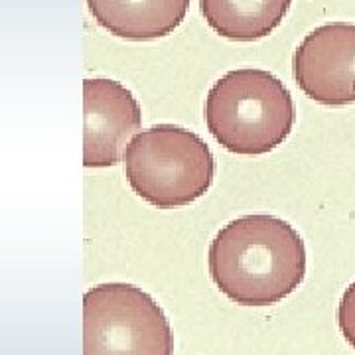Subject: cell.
I'll list each match as a JSON object with an SVG mask.
<instances>
[{"label": "cell", "mask_w": 355, "mask_h": 355, "mask_svg": "<svg viewBox=\"0 0 355 355\" xmlns=\"http://www.w3.org/2000/svg\"><path fill=\"white\" fill-rule=\"evenodd\" d=\"M306 245L288 221L266 214L229 221L209 243L207 268L221 294L239 306H272L306 277Z\"/></svg>", "instance_id": "obj_1"}, {"label": "cell", "mask_w": 355, "mask_h": 355, "mask_svg": "<svg viewBox=\"0 0 355 355\" xmlns=\"http://www.w3.org/2000/svg\"><path fill=\"white\" fill-rule=\"evenodd\" d=\"M203 116L209 135L227 153L261 156L288 139L296 107L279 77L265 69L241 67L211 85Z\"/></svg>", "instance_id": "obj_2"}, {"label": "cell", "mask_w": 355, "mask_h": 355, "mask_svg": "<svg viewBox=\"0 0 355 355\" xmlns=\"http://www.w3.org/2000/svg\"><path fill=\"white\" fill-rule=\"evenodd\" d=\"M123 162L130 190L158 209L190 205L216 178V158L205 140L176 125L140 130L127 144Z\"/></svg>", "instance_id": "obj_3"}, {"label": "cell", "mask_w": 355, "mask_h": 355, "mask_svg": "<svg viewBox=\"0 0 355 355\" xmlns=\"http://www.w3.org/2000/svg\"><path fill=\"white\" fill-rule=\"evenodd\" d=\"M83 355H174V331L148 292L105 282L83 296Z\"/></svg>", "instance_id": "obj_4"}, {"label": "cell", "mask_w": 355, "mask_h": 355, "mask_svg": "<svg viewBox=\"0 0 355 355\" xmlns=\"http://www.w3.org/2000/svg\"><path fill=\"white\" fill-rule=\"evenodd\" d=\"M294 81L326 107L355 103V24L330 22L308 32L292 55Z\"/></svg>", "instance_id": "obj_5"}, {"label": "cell", "mask_w": 355, "mask_h": 355, "mask_svg": "<svg viewBox=\"0 0 355 355\" xmlns=\"http://www.w3.org/2000/svg\"><path fill=\"white\" fill-rule=\"evenodd\" d=\"M83 166H116L127 140L142 123L139 101L123 83L93 77L83 81Z\"/></svg>", "instance_id": "obj_6"}, {"label": "cell", "mask_w": 355, "mask_h": 355, "mask_svg": "<svg viewBox=\"0 0 355 355\" xmlns=\"http://www.w3.org/2000/svg\"><path fill=\"white\" fill-rule=\"evenodd\" d=\"M95 22L111 36L150 42L170 36L184 22L190 0H85Z\"/></svg>", "instance_id": "obj_7"}, {"label": "cell", "mask_w": 355, "mask_h": 355, "mask_svg": "<svg viewBox=\"0 0 355 355\" xmlns=\"http://www.w3.org/2000/svg\"><path fill=\"white\" fill-rule=\"evenodd\" d=\"M291 4L292 0H200V10L217 36L257 42L282 24Z\"/></svg>", "instance_id": "obj_8"}, {"label": "cell", "mask_w": 355, "mask_h": 355, "mask_svg": "<svg viewBox=\"0 0 355 355\" xmlns=\"http://www.w3.org/2000/svg\"><path fill=\"white\" fill-rule=\"evenodd\" d=\"M338 326L345 342L355 349V282L345 288L338 304Z\"/></svg>", "instance_id": "obj_9"}]
</instances>
